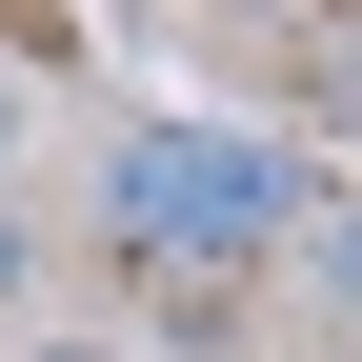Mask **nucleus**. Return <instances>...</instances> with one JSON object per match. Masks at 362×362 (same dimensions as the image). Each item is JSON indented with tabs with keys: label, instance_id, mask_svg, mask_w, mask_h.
<instances>
[{
	"label": "nucleus",
	"instance_id": "2",
	"mask_svg": "<svg viewBox=\"0 0 362 362\" xmlns=\"http://www.w3.org/2000/svg\"><path fill=\"white\" fill-rule=\"evenodd\" d=\"M302 282H322V322H362V202H322V221H302Z\"/></svg>",
	"mask_w": 362,
	"mask_h": 362
},
{
	"label": "nucleus",
	"instance_id": "1",
	"mask_svg": "<svg viewBox=\"0 0 362 362\" xmlns=\"http://www.w3.org/2000/svg\"><path fill=\"white\" fill-rule=\"evenodd\" d=\"M302 161L262 141V121H121L101 141V262L121 282H242V262L302 242Z\"/></svg>",
	"mask_w": 362,
	"mask_h": 362
},
{
	"label": "nucleus",
	"instance_id": "3",
	"mask_svg": "<svg viewBox=\"0 0 362 362\" xmlns=\"http://www.w3.org/2000/svg\"><path fill=\"white\" fill-rule=\"evenodd\" d=\"M40 282V202H0V302H21Z\"/></svg>",
	"mask_w": 362,
	"mask_h": 362
},
{
	"label": "nucleus",
	"instance_id": "4",
	"mask_svg": "<svg viewBox=\"0 0 362 362\" xmlns=\"http://www.w3.org/2000/svg\"><path fill=\"white\" fill-rule=\"evenodd\" d=\"M0 202H21V81H0Z\"/></svg>",
	"mask_w": 362,
	"mask_h": 362
},
{
	"label": "nucleus",
	"instance_id": "5",
	"mask_svg": "<svg viewBox=\"0 0 362 362\" xmlns=\"http://www.w3.org/2000/svg\"><path fill=\"white\" fill-rule=\"evenodd\" d=\"M21 362H121V342H21Z\"/></svg>",
	"mask_w": 362,
	"mask_h": 362
}]
</instances>
